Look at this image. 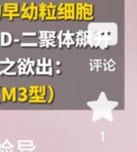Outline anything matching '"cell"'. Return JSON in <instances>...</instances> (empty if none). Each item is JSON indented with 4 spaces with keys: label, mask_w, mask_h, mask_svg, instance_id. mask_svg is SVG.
Masks as SVG:
<instances>
[{
    "label": "cell",
    "mask_w": 137,
    "mask_h": 152,
    "mask_svg": "<svg viewBox=\"0 0 137 152\" xmlns=\"http://www.w3.org/2000/svg\"><path fill=\"white\" fill-rule=\"evenodd\" d=\"M57 46H58V42H57L56 38L46 39V40H41V41H40V44H39L40 48H57Z\"/></svg>",
    "instance_id": "obj_15"
},
{
    "label": "cell",
    "mask_w": 137,
    "mask_h": 152,
    "mask_svg": "<svg viewBox=\"0 0 137 152\" xmlns=\"http://www.w3.org/2000/svg\"><path fill=\"white\" fill-rule=\"evenodd\" d=\"M23 36H32V37H36L37 36V33L36 32H23Z\"/></svg>",
    "instance_id": "obj_25"
},
{
    "label": "cell",
    "mask_w": 137,
    "mask_h": 152,
    "mask_svg": "<svg viewBox=\"0 0 137 152\" xmlns=\"http://www.w3.org/2000/svg\"><path fill=\"white\" fill-rule=\"evenodd\" d=\"M83 4L82 2L75 4V21H83Z\"/></svg>",
    "instance_id": "obj_19"
},
{
    "label": "cell",
    "mask_w": 137,
    "mask_h": 152,
    "mask_svg": "<svg viewBox=\"0 0 137 152\" xmlns=\"http://www.w3.org/2000/svg\"><path fill=\"white\" fill-rule=\"evenodd\" d=\"M47 15H46V21L48 22H54L56 20V5L52 2L47 3L46 5Z\"/></svg>",
    "instance_id": "obj_11"
},
{
    "label": "cell",
    "mask_w": 137,
    "mask_h": 152,
    "mask_svg": "<svg viewBox=\"0 0 137 152\" xmlns=\"http://www.w3.org/2000/svg\"><path fill=\"white\" fill-rule=\"evenodd\" d=\"M13 61L10 60L8 57L6 58V60H2V61H0V64H11Z\"/></svg>",
    "instance_id": "obj_26"
},
{
    "label": "cell",
    "mask_w": 137,
    "mask_h": 152,
    "mask_svg": "<svg viewBox=\"0 0 137 152\" xmlns=\"http://www.w3.org/2000/svg\"><path fill=\"white\" fill-rule=\"evenodd\" d=\"M56 64L57 66H60L62 64H61V62H59V61H56Z\"/></svg>",
    "instance_id": "obj_29"
},
{
    "label": "cell",
    "mask_w": 137,
    "mask_h": 152,
    "mask_svg": "<svg viewBox=\"0 0 137 152\" xmlns=\"http://www.w3.org/2000/svg\"><path fill=\"white\" fill-rule=\"evenodd\" d=\"M5 74H6V75H16L17 72H6Z\"/></svg>",
    "instance_id": "obj_28"
},
{
    "label": "cell",
    "mask_w": 137,
    "mask_h": 152,
    "mask_svg": "<svg viewBox=\"0 0 137 152\" xmlns=\"http://www.w3.org/2000/svg\"><path fill=\"white\" fill-rule=\"evenodd\" d=\"M75 45V32L71 31H66L62 32V48L64 47L66 48H71L73 46Z\"/></svg>",
    "instance_id": "obj_9"
},
{
    "label": "cell",
    "mask_w": 137,
    "mask_h": 152,
    "mask_svg": "<svg viewBox=\"0 0 137 152\" xmlns=\"http://www.w3.org/2000/svg\"><path fill=\"white\" fill-rule=\"evenodd\" d=\"M103 65H104V72H107V71L113 72L116 69V63L112 59H109V60L104 59Z\"/></svg>",
    "instance_id": "obj_20"
},
{
    "label": "cell",
    "mask_w": 137,
    "mask_h": 152,
    "mask_svg": "<svg viewBox=\"0 0 137 152\" xmlns=\"http://www.w3.org/2000/svg\"><path fill=\"white\" fill-rule=\"evenodd\" d=\"M10 101V91L7 87L0 85V104Z\"/></svg>",
    "instance_id": "obj_14"
},
{
    "label": "cell",
    "mask_w": 137,
    "mask_h": 152,
    "mask_svg": "<svg viewBox=\"0 0 137 152\" xmlns=\"http://www.w3.org/2000/svg\"><path fill=\"white\" fill-rule=\"evenodd\" d=\"M3 7L1 6V5H0V20H1L2 19V17H3Z\"/></svg>",
    "instance_id": "obj_27"
},
{
    "label": "cell",
    "mask_w": 137,
    "mask_h": 152,
    "mask_svg": "<svg viewBox=\"0 0 137 152\" xmlns=\"http://www.w3.org/2000/svg\"><path fill=\"white\" fill-rule=\"evenodd\" d=\"M29 99V95H28V89L22 86L17 88V101L21 103L27 102Z\"/></svg>",
    "instance_id": "obj_13"
},
{
    "label": "cell",
    "mask_w": 137,
    "mask_h": 152,
    "mask_svg": "<svg viewBox=\"0 0 137 152\" xmlns=\"http://www.w3.org/2000/svg\"><path fill=\"white\" fill-rule=\"evenodd\" d=\"M91 48L108 49L118 41V26L115 23H90L88 25Z\"/></svg>",
    "instance_id": "obj_1"
},
{
    "label": "cell",
    "mask_w": 137,
    "mask_h": 152,
    "mask_svg": "<svg viewBox=\"0 0 137 152\" xmlns=\"http://www.w3.org/2000/svg\"><path fill=\"white\" fill-rule=\"evenodd\" d=\"M21 47H39L37 43H21Z\"/></svg>",
    "instance_id": "obj_24"
},
{
    "label": "cell",
    "mask_w": 137,
    "mask_h": 152,
    "mask_svg": "<svg viewBox=\"0 0 137 152\" xmlns=\"http://www.w3.org/2000/svg\"><path fill=\"white\" fill-rule=\"evenodd\" d=\"M18 74L19 75H35V72L33 71V67L36 65V62L32 60L30 57L26 58H19L18 61Z\"/></svg>",
    "instance_id": "obj_5"
},
{
    "label": "cell",
    "mask_w": 137,
    "mask_h": 152,
    "mask_svg": "<svg viewBox=\"0 0 137 152\" xmlns=\"http://www.w3.org/2000/svg\"><path fill=\"white\" fill-rule=\"evenodd\" d=\"M56 33L57 32L55 31H40L39 32L40 41L49 39H55V38H56Z\"/></svg>",
    "instance_id": "obj_16"
},
{
    "label": "cell",
    "mask_w": 137,
    "mask_h": 152,
    "mask_svg": "<svg viewBox=\"0 0 137 152\" xmlns=\"http://www.w3.org/2000/svg\"><path fill=\"white\" fill-rule=\"evenodd\" d=\"M36 72L38 75H48L53 76V61L50 58L43 57L38 59L36 62Z\"/></svg>",
    "instance_id": "obj_4"
},
{
    "label": "cell",
    "mask_w": 137,
    "mask_h": 152,
    "mask_svg": "<svg viewBox=\"0 0 137 152\" xmlns=\"http://www.w3.org/2000/svg\"><path fill=\"white\" fill-rule=\"evenodd\" d=\"M104 59H91L90 60V70L92 72H100L101 70L104 71V65H103Z\"/></svg>",
    "instance_id": "obj_12"
},
{
    "label": "cell",
    "mask_w": 137,
    "mask_h": 152,
    "mask_svg": "<svg viewBox=\"0 0 137 152\" xmlns=\"http://www.w3.org/2000/svg\"><path fill=\"white\" fill-rule=\"evenodd\" d=\"M29 103L31 104H46L47 103V86L46 85H31L28 89Z\"/></svg>",
    "instance_id": "obj_3"
},
{
    "label": "cell",
    "mask_w": 137,
    "mask_h": 152,
    "mask_svg": "<svg viewBox=\"0 0 137 152\" xmlns=\"http://www.w3.org/2000/svg\"><path fill=\"white\" fill-rule=\"evenodd\" d=\"M75 47L77 48H86L89 46V36L88 31L80 30L75 32Z\"/></svg>",
    "instance_id": "obj_8"
},
{
    "label": "cell",
    "mask_w": 137,
    "mask_h": 152,
    "mask_svg": "<svg viewBox=\"0 0 137 152\" xmlns=\"http://www.w3.org/2000/svg\"><path fill=\"white\" fill-rule=\"evenodd\" d=\"M9 91H10V101L17 102V88L12 87Z\"/></svg>",
    "instance_id": "obj_22"
},
{
    "label": "cell",
    "mask_w": 137,
    "mask_h": 152,
    "mask_svg": "<svg viewBox=\"0 0 137 152\" xmlns=\"http://www.w3.org/2000/svg\"><path fill=\"white\" fill-rule=\"evenodd\" d=\"M20 18L22 20H29L31 22H37L39 20V10H38V6L34 3L32 2L30 3L27 7L20 13Z\"/></svg>",
    "instance_id": "obj_7"
},
{
    "label": "cell",
    "mask_w": 137,
    "mask_h": 152,
    "mask_svg": "<svg viewBox=\"0 0 137 152\" xmlns=\"http://www.w3.org/2000/svg\"><path fill=\"white\" fill-rule=\"evenodd\" d=\"M13 43V36L8 32H1V47H9Z\"/></svg>",
    "instance_id": "obj_17"
},
{
    "label": "cell",
    "mask_w": 137,
    "mask_h": 152,
    "mask_svg": "<svg viewBox=\"0 0 137 152\" xmlns=\"http://www.w3.org/2000/svg\"><path fill=\"white\" fill-rule=\"evenodd\" d=\"M55 99V91L51 85L47 86V104H52Z\"/></svg>",
    "instance_id": "obj_21"
},
{
    "label": "cell",
    "mask_w": 137,
    "mask_h": 152,
    "mask_svg": "<svg viewBox=\"0 0 137 152\" xmlns=\"http://www.w3.org/2000/svg\"><path fill=\"white\" fill-rule=\"evenodd\" d=\"M46 5L47 3L41 2L38 6V10H39V19L42 22L46 21V15H47V9H46Z\"/></svg>",
    "instance_id": "obj_18"
},
{
    "label": "cell",
    "mask_w": 137,
    "mask_h": 152,
    "mask_svg": "<svg viewBox=\"0 0 137 152\" xmlns=\"http://www.w3.org/2000/svg\"><path fill=\"white\" fill-rule=\"evenodd\" d=\"M3 7V17H7L11 22L14 21L15 17H20L19 4L15 2H7Z\"/></svg>",
    "instance_id": "obj_6"
},
{
    "label": "cell",
    "mask_w": 137,
    "mask_h": 152,
    "mask_svg": "<svg viewBox=\"0 0 137 152\" xmlns=\"http://www.w3.org/2000/svg\"><path fill=\"white\" fill-rule=\"evenodd\" d=\"M61 73V71H59V70H56V74H60Z\"/></svg>",
    "instance_id": "obj_30"
},
{
    "label": "cell",
    "mask_w": 137,
    "mask_h": 152,
    "mask_svg": "<svg viewBox=\"0 0 137 152\" xmlns=\"http://www.w3.org/2000/svg\"><path fill=\"white\" fill-rule=\"evenodd\" d=\"M15 42H19V39H15V40H14Z\"/></svg>",
    "instance_id": "obj_31"
},
{
    "label": "cell",
    "mask_w": 137,
    "mask_h": 152,
    "mask_svg": "<svg viewBox=\"0 0 137 152\" xmlns=\"http://www.w3.org/2000/svg\"><path fill=\"white\" fill-rule=\"evenodd\" d=\"M15 61H13L11 64H8V65H7L4 70L0 71V75H3V74H5L6 72H8V71H9V70H10V69L15 65Z\"/></svg>",
    "instance_id": "obj_23"
},
{
    "label": "cell",
    "mask_w": 137,
    "mask_h": 152,
    "mask_svg": "<svg viewBox=\"0 0 137 152\" xmlns=\"http://www.w3.org/2000/svg\"><path fill=\"white\" fill-rule=\"evenodd\" d=\"M56 20L75 21V3L62 2L56 6Z\"/></svg>",
    "instance_id": "obj_2"
},
{
    "label": "cell",
    "mask_w": 137,
    "mask_h": 152,
    "mask_svg": "<svg viewBox=\"0 0 137 152\" xmlns=\"http://www.w3.org/2000/svg\"><path fill=\"white\" fill-rule=\"evenodd\" d=\"M94 20V6L91 3L83 4V21L92 22Z\"/></svg>",
    "instance_id": "obj_10"
}]
</instances>
